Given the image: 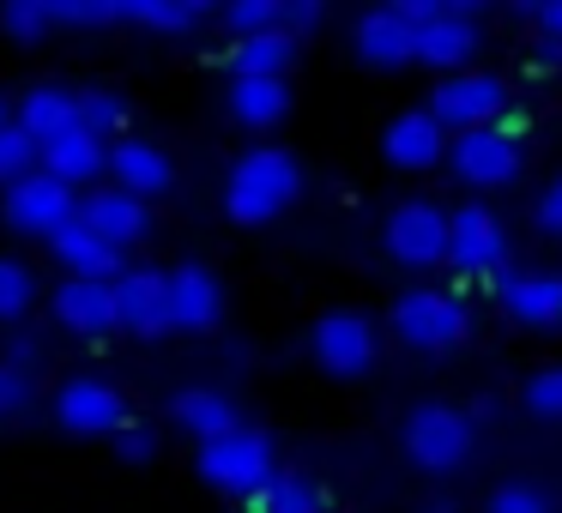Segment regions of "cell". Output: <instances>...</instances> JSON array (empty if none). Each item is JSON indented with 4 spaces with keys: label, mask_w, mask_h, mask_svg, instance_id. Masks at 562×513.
Segmentation results:
<instances>
[{
    "label": "cell",
    "mask_w": 562,
    "mask_h": 513,
    "mask_svg": "<svg viewBox=\"0 0 562 513\" xmlns=\"http://www.w3.org/2000/svg\"><path fill=\"white\" fill-rule=\"evenodd\" d=\"M25 404H31V375L19 363H7V356H0V417L25 411Z\"/></svg>",
    "instance_id": "cell-37"
},
{
    "label": "cell",
    "mask_w": 562,
    "mask_h": 513,
    "mask_svg": "<svg viewBox=\"0 0 562 513\" xmlns=\"http://www.w3.org/2000/svg\"><path fill=\"white\" fill-rule=\"evenodd\" d=\"M496 303L508 308L520 327H557L562 320V272L544 266H514L496 278Z\"/></svg>",
    "instance_id": "cell-15"
},
{
    "label": "cell",
    "mask_w": 562,
    "mask_h": 513,
    "mask_svg": "<svg viewBox=\"0 0 562 513\" xmlns=\"http://www.w3.org/2000/svg\"><path fill=\"white\" fill-rule=\"evenodd\" d=\"M321 19H327V7H321V0H284V31H291V37L315 31Z\"/></svg>",
    "instance_id": "cell-41"
},
{
    "label": "cell",
    "mask_w": 562,
    "mask_h": 513,
    "mask_svg": "<svg viewBox=\"0 0 562 513\" xmlns=\"http://www.w3.org/2000/svg\"><path fill=\"white\" fill-rule=\"evenodd\" d=\"M224 25H231L236 37L279 31V25H284V0H231V7H224Z\"/></svg>",
    "instance_id": "cell-33"
},
{
    "label": "cell",
    "mask_w": 562,
    "mask_h": 513,
    "mask_svg": "<svg viewBox=\"0 0 562 513\" xmlns=\"http://www.w3.org/2000/svg\"><path fill=\"white\" fill-rule=\"evenodd\" d=\"M526 404H532L538 417H562V363L538 368V375L526 380Z\"/></svg>",
    "instance_id": "cell-35"
},
{
    "label": "cell",
    "mask_w": 562,
    "mask_h": 513,
    "mask_svg": "<svg viewBox=\"0 0 562 513\" xmlns=\"http://www.w3.org/2000/svg\"><path fill=\"white\" fill-rule=\"evenodd\" d=\"M194 465L212 489H224V495H267L272 477H279L272 435L267 429H248V423L231 429V435H218V441H200Z\"/></svg>",
    "instance_id": "cell-2"
},
{
    "label": "cell",
    "mask_w": 562,
    "mask_h": 513,
    "mask_svg": "<svg viewBox=\"0 0 562 513\" xmlns=\"http://www.w3.org/2000/svg\"><path fill=\"white\" fill-rule=\"evenodd\" d=\"M400 441H405V453H412L417 465H429V471H448V465H465V459H472L477 429H472V417H465L460 404L429 399V404H417V411L405 417Z\"/></svg>",
    "instance_id": "cell-3"
},
{
    "label": "cell",
    "mask_w": 562,
    "mask_h": 513,
    "mask_svg": "<svg viewBox=\"0 0 562 513\" xmlns=\"http://www.w3.org/2000/svg\"><path fill=\"white\" fill-rule=\"evenodd\" d=\"M31 296H37V272L25 260L0 254V320H19L31 308Z\"/></svg>",
    "instance_id": "cell-32"
},
{
    "label": "cell",
    "mask_w": 562,
    "mask_h": 513,
    "mask_svg": "<svg viewBox=\"0 0 562 513\" xmlns=\"http://www.w3.org/2000/svg\"><path fill=\"white\" fill-rule=\"evenodd\" d=\"M387 320L405 344H417V351H448V344L465 339V308H460V296H448V290H405Z\"/></svg>",
    "instance_id": "cell-8"
},
{
    "label": "cell",
    "mask_w": 562,
    "mask_h": 513,
    "mask_svg": "<svg viewBox=\"0 0 562 513\" xmlns=\"http://www.w3.org/2000/svg\"><path fill=\"white\" fill-rule=\"evenodd\" d=\"M448 163L465 187H502L520 175V134H514V122H490V127H472V134H453Z\"/></svg>",
    "instance_id": "cell-6"
},
{
    "label": "cell",
    "mask_w": 562,
    "mask_h": 513,
    "mask_svg": "<svg viewBox=\"0 0 562 513\" xmlns=\"http://www.w3.org/2000/svg\"><path fill=\"white\" fill-rule=\"evenodd\" d=\"M532 218H538V230H544V236H562V170L550 175L544 187H538V200H532Z\"/></svg>",
    "instance_id": "cell-38"
},
{
    "label": "cell",
    "mask_w": 562,
    "mask_h": 513,
    "mask_svg": "<svg viewBox=\"0 0 562 513\" xmlns=\"http://www.w3.org/2000/svg\"><path fill=\"white\" fill-rule=\"evenodd\" d=\"M538 67H562V43H544V37H538Z\"/></svg>",
    "instance_id": "cell-43"
},
{
    "label": "cell",
    "mask_w": 562,
    "mask_h": 513,
    "mask_svg": "<svg viewBox=\"0 0 562 513\" xmlns=\"http://www.w3.org/2000/svg\"><path fill=\"white\" fill-rule=\"evenodd\" d=\"M55 320L67 332H79V339H110L122 327V315H115V278H61Z\"/></svg>",
    "instance_id": "cell-16"
},
{
    "label": "cell",
    "mask_w": 562,
    "mask_h": 513,
    "mask_svg": "<svg viewBox=\"0 0 562 513\" xmlns=\"http://www.w3.org/2000/svg\"><path fill=\"white\" fill-rule=\"evenodd\" d=\"M477 55V7L472 0H448L441 19L417 25V61L441 67V73H465Z\"/></svg>",
    "instance_id": "cell-13"
},
{
    "label": "cell",
    "mask_w": 562,
    "mask_h": 513,
    "mask_svg": "<svg viewBox=\"0 0 562 513\" xmlns=\"http://www.w3.org/2000/svg\"><path fill=\"white\" fill-rule=\"evenodd\" d=\"M55 417L74 435H115L127 423V392L103 375H67L55 387Z\"/></svg>",
    "instance_id": "cell-9"
},
{
    "label": "cell",
    "mask_w": 562,
    "mask_h": 513,
    "mask_svg": "<svg viewBox=\"0 0 562 513\" xmlns=\"http://www.w3.org/2000/svg\"><path fill=\"white\" fill-rule=\"evenodd\" d=\"M49 254L67 266V278H115V272H127L122 266V248H110L86 218L61 224V230L49 236Z\"/></svg>",
    "instance_id": "cell-21"
},
{
    "label": "cell",
    "mask_w": 562,
    "mask_h": 513,
    "mask_svg": "<svg viewBox=\"0 0 562 513\" xmlns=\"http://www.w3.org/2000/svg\"><path fill=\"white\" fill-rule=\"evenodd\" d=\"M387 254L405 266H436L448 260V212L429 200H405L387 212Z\"/></svg>",
    "instance_id": "cell-12"
},
{
    "label": "cell",
    "mask_w": 562,
    "mask_h": 513,
    "mask_svg": "<svg viewBox=\"0 0 562 513\" xmlns=\"http://www.w3.org/2000/svg\"><path fill=\"white\" fill-rule=\"evenodd\" d=\"M429 110H436V122H441V127H453V134L490 127V122H502V110H508V79L490 73V67L441 73V86L429 91Z\"/></svg>",
    "instance_id": "cell-4"
},
{
    "label": "cell",
    "mask_w": 562,
    "mask_h": 513,
    "mask_svg": "<svg viewBox=\"0 0 562 513\" xmlns=\"http://www.w3.org/2000/svg\"><path fill=\"white\" fill-rule=\"evenodd\" d=\"M79 200L86 194H79L74 182H61V175H49V170H31L25 182H13L0 194V218L25 236H55L61 224L79 218Z\"/></svg>",
    "instance_id": "cell-5"
},
{
    "label": "cell",
    "mask_w": 562,
    "mask_h": 513,
    "mask_svg": "<svg viewBox=\"0 0 562 513\" xmlns=\"http://www.w3.org/2000/svg\"><path fill=\"white\" fill-rule=\"evenodd\" d=\"M532 19H538V31H544V43H562V0H538Z\"/></svg>",
    "instance_id": "cell-42"
},
{
    "label": "cell",
    "mask_w": 562,
    "mask_h": 513,
    "mask_svg": "<svg viewBox=\"0 0 562 513\" xmlns=\"http://www.w3.org/2000/svg\"><path fill=\"white\" fill-rule=\"evenodd\" d=\"M0 127H7V98H0Z\"/></svg>",
    "instance_id": "cell-44"
},
{
    "label": "cell",
    "mask_w": 562,
    "mask_h": 513,
    "mask_svg": "<svg viewBox=\"0 0 562 513\" xmlns=\"http://www.w3.org/2000/svg\"><path fill=\"white\" fill-rule=\"evenodd\" d=\"M0 356H7V363H19L31 380H37V368H43V339H37V332H13Z\"/></svg>",
    "instance_id": "cell-40"
},
{
    "label": "cell",
    "mask_w": 562,
    "mask_h": 513,
    "mask_svg": "<svg viewBox=\"0 0 562 513\" xmlns=\"http://www.w3.org/2000/svg\"><path fill=\"white\" fill-rule=\"evenodd\" d=\"M127 25H146V31H194V25H200V7H194V0H127Z\"/></svg>",
    "instance_id": "cell-29"
},
{
    "label": "cell",
    "mask_w": 562,
    "mask_h": 513,
    "mask_svg": "<svg viewBox=\"0 0 562 513\" xmlns=\"http://www.w3.org/2000/svg\"><path fill=\"white\" fill-rule=\"evenodd\" d=\"M110 175H115V187H127V194H139V200L170 194V187H176L170 151H164L158 139H146V134H122V139H115V146H110Z\"/></svg>",
    "instance_id": "cell-17"
},
{
    "label": "cell",
    "mask_w": 562,
    "mask_h": 513,
    "mask_svg": "<svg viewBox=\"0 0 562 513\" xmlns=\"http://www.w3.org/2000/svg\"><path fill=\"white\" fill-rule=\"evenodd\" d=\"M43 170L74 182V187H86L98 170H110V139H98L91 127H67V134H55L49 146H43Z\"/></svg>",
    "instance_id": "cell-23"
},
{
    "label": "cell",
    "mask_w": 562,
    "mask_h": 513,
    "mask_svg": "<svg viewBox=\"0 0 562 513\" xmlns=\"http://www.w3.org/2000/svg\"><path fill=\"white\" fill-rule=\"evenodd\" d=\"M291 110V86L284 79H231V115L243 127H272Z\"/></svg>",
    "instance_id": "cell-26"
},
{
    "label": "cell",
    "mask_w": 562,
    "mask_h": 513,
    "mask_svg": "<svg viewBox=\"0 0 562 513\" xmlns=\"http://www.w3.org/2000/svg\"><path fill=\"white\" fill-rule=\"evenodd\" d=\"M255 513H321V483L303 471H279Z\"/></svg>",
    "instance_id": "cell-28"
},
{
    "label": "cell",
    "mask_w": 562,
    "mask_h": 513,
    "mask_svg": "<svg viewBox=\"0 0 562 513\" xmlns=\"http://www.w3.org/2000/svg\"><path fill=\"white\" fill-rule=\"evenodd\" d=\"M351 49L363 55L369 67H400V61H412V55H417V25L400 13V7H375V13L357 19Z\"/></svg>",
    "instance_id": "cell-20"
},
{
    "label": "cell",
    "mask_w": 562,
    "mask_h": 513,
    "mask_svg": "<svg viewBox=\"0 0 562 513\" xmlns=\"http://www.w3.org/2000/svg\"><path fill=\"white\" fill-rule=\"evenodd\" d=\"M19 127H25L37 146H49L55 134L79 127V91H74V86H55V79L31 86L25 98H19Z\"/></svg>",
    "instance_id": "cell-22"
},
{
    "label": "cell",
    "mask_w": 562,
    "mask_h": 513,
    "mask_svg": "<svg viewBox=\"0 0 562 513\" xmlns=\"http://www.w3.org/2000/svg\"><path fill=\"white\" fill-rule=\"evenodd\" d=\"M55 25H122L127 0H49Z\"/></svg>",
    "instance_id": "cell-34"
},
{
    "label": "cell",
    "mask_w": 562,
    "mask_h": 513,
    "mask_svg": "<svg viewBox=\"0 0 562 513\" xmlns=\"http://www.w3.org/2000/svg\"><path fill=\"white\" fill-rule=\"evenodd\" d=\"M448 127L436 122V110H400L387 127H381V151H387V163H400V170H429V163L448 158Z\"/></svg>",
    "instance_id": "cell-14"
},
{
    "label": "cell",
    "mask_w": 562,
    "mask_h": 513,
    "mask_svg": "<svg viewBox=\"0 0 562 513\" xmlns=\"http://www.w3.org/2000/svg\"><path fill=\"white\" fill-rule=\"evenodd\" d=\"M170 411H176V423H182L188 435H200V441H218V435H231V429H243L236 423V404L224 399L218 387H182Z\"/></svg>",
    "instance_id": "cell-25"
},
{
    "label": "cell",
    "mask_w": 562,
    "mask_h": 513,
    "mask_svg": "<svg viewBox=\"0 0 562 513\" xmlns=\"http://www.w3.org/2000/svg\"><path fill=\"white\" fill-rule=\"evenodd\" d=\"M224 315V278L212 266H200V260H182V266H170V320L182 332H206L218 327Z\"/></svg>",
    "instance_id": "cell-18"
},
{
    "label": "cell",
    "mask_w": 562,
    "mask_h": 513,
    "mask_svg": "<svg viewBox=\"0 0 562 513\" xmlns=\"http://www.w3.org/2000/svg\"><path fill=\"white\" fill-rule=\"evenodd\" d=\"M79 127H91L98 139H122L127 127V98L110 86H79Z\"/></svg>",
    "instance_id": "cell-27"
},
{
    "label": "cell",
    "mask_w": 562,
    "mask_h": 513,
    "mask_svg": "<svg viewBox=\"0 0 562 513\" xmlns=\"http://www.w3.org/2000/svg\"><path fill=\"white\" fill-rule=\"evenodd\" d=\"M151 447H158V429L139 423V417H127V423L115 429V453H122V459H151Z\"/></svg>",
    "instance_id": "cell-39"
},
{
    "label": "cell",
    "mask_w": 562,
    "mask_h": 513,
    "mask_svg": "<svg viewBox=\"0 0 562 513\" xmlns=\"http://www.w3.org/2000/svg\"><path fill=\"white\" fill-rule=\"evenodd\" d=\"M0 25H7V37L37 43V37L55 31V7L49 0H7V7H0Z\"/></svg>",
    "instance_id": "cell-31"
},
{
    "label": "cell",
    "mask_w": 562,
    "mask_h": 513,
    "mask_svg": "<svg viewBox=\"0 0 562 513\" xmlns=\"http://www.w3.org/2000/svg\"><path fill=\"white\" fill-rule=\"evenodd\" d=\"M303 194V163L284 146H248L224 175V212L236 224H267Z\"/></svg>",
    "instance_id": "cell-1"
},
{
    "label": "cell",
    "mask_w": 562,
    "mask_h": 513,
    "mask_svg": "<svg viewBox=\"0 0 562 513\" xmlns=\"http://www.w3.org/2000/svg\"><path fill=\"white\" fill-rule=\"evenodd\" d=\"M448 260L460 272H496L508 260V224L484 206V200H465L448 212Z\"/></svg>",
    "instance_id": "cell-10"
},
{
    "label": "cell",
    "mask_w": 562,
    "mask_h": 513,
    "mask_svg": "<svg viewBox=\"0 0 562 513\" xmlns=\"http://www.w3.org/2000/svg\"><path fill=\"white\" fill-rule=\"evenodd\" d=\"M490 513H550V501L538 495L532 483H502L496 495H490Z\"/></svg>",
    "instance_id": "cell-36"
},
{
    "label": "cell",
    "mask_w": 562,
    "mask_h": 513,
    "mask_svg": "<svg viewBox=\"0 0 562 513\" xmlns=\"http://www.w3.org/2000/svg\"><path fill=\"white\" fill-rule=\"evenodd\" d=\"M224 61L236 67V79H284V67L296 61V37L291 31H260V37H236L224 49Z\"/></svg>",
    "instance_id": "cell-24"
},
{
    "label": "cell",
    "mask_w": 562,
    "mask_h": 513,
    "mask_svg": "<svg viewBox=\"0 0 562 513\" xmlns=\"http://www.w3.org/2000/svg\"><path fill=\"white\" fill-rule=\"evenodd\" d=\"M31 170H43V146L19 122H7L0 127V182L13 187V182H25Z\"/></svg>",
    "instance_id": "cell-30"
},
{
    "label": "cell",
    "mask_w": 562,
    "mask_h": 513,
    "mask_svg": "<svg viewBox=\"0 0 562 513\" xmlns=\"http://www.w3.org/2000/svg\"><path fill=\"white\" fill-rule=\"evenodd\" d=\"M308 351H315V363L327 368V375H363L381 351V332H375V320L357 315V308H327V315L308 327Z\"/></svg>",
    "instance_id": "cell-7"
},
{
    "label": "cell",
    "mask_w": 562,
    "mask_h": 513,
    "mask_svg": "<svg viewBox=\"0 0 562 513\" xmlns=\"http://www.w3.org/2000/svg\"><path fill=\"white\" fill-rule=\"evenodd\" d=\"M115 315H122L127 332H139V339H158V332H170V272L164 266H127L115 272Z\"/></svg>",
    "instance_id": "cell-11"
},
{
    "label": "cell",
    "mask_w": 562,
    "mask_h": 513,
    "mask_svg": "<svg viewBox=\"0 0 562 513\" xmlns=\"http://www.w3.org/2000/svg\"><path fill=\"white\" fill-rule=\"evenodd\" d=\"M79 218H86L110 248H134L139 236H146L151 212H146V200H139V194H127V187L110 182V187H91V194L79 200Z\"/></svg>",
    "instance_id": "cell-19"
}]
</instances>
